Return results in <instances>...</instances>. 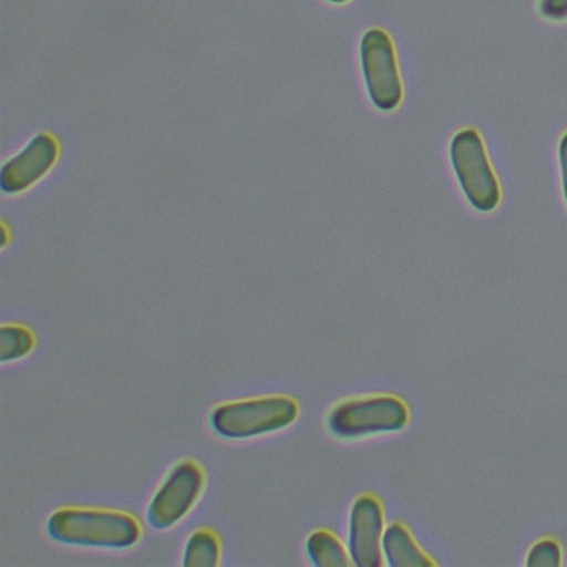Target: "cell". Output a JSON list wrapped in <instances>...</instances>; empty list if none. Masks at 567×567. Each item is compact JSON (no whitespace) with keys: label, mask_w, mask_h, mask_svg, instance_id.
<instances>
[{"label":"cell","mask_w":567,"mask_h":567,"mask_svg":"<svg viewBox=\"0 0 567 567\" xmlns=\"http://www.w3.org/2000/svg\"><path fill=\"white\" fill-rule=\"evenodd\" d=\"M559 164H560V177H563L564 198H566V204H567V134H564V137L560 138Z\"/></svg>","instance_id":"9a60e30c"},{"label":"cell","mask_w":567,"mask_h":567,"mask_svg":"<svg viewBox=\"0 0 567 567\" xmlns=\"http://www.w3.org/2000/svg\"><path fill=\"white\" fill-rule=\"evenodd\" d=\"M410 421V410L400 398H357L337 404L328 414V427L341 440H357L378 433L403 430Z\"/></svg>","instance_id":"3957f363"},{"label":"cell","mask_w":567,"mask_h":567,"mask_svg":"<svg viewBox=\"0 0 567 567\" xmlns=\"http://www.w3.org/2000/svg\"><path fill=\"white\" fill-rule=\"evenodd\" d=\"M9 244V228L8 225L2 224V247H8Z\"/></svg>","instance_id":"2e32d148"},{"label":"cell","mask_w":567,"mask_h":567,"mask_svg":"<svg viewBox=\"0 0 567 567\" xmlns=\"http://www.w3.org/2000/svg\"><path fill=\"white\" fill-rule=\"evenodd\" d=\"M221 547L217 534L198 529L188 537L184 549V567H217Z\"/></svg>","instance_id":"8fae6325"},{"label":"cell","mask_w":567,"mask_h":567,"mask_svg":"<svg viewBox=\"0 0 567 567\" xmlns=\"http://www.w3.org/2000/svg\"><path fill=\"white\" fill-rule=\"evenodd\" d=\"M328 2H333V4H347L350 0H328Z\"/></svg>","instance_id":"e0dca14e"},{"label":"cell","mask_w":567,"mask_h":567,"mask_svg":"<svg viewBox=\"0 0 567 567\" xmlns=\"http://www.w3.org/2000/svg\"><path fill=\"white\" fill-rule=\"evenodd\" d=\"M384 513L380 499L363 494L354 501L348 529V550L358 567L383 566Z\"/></svg>","instance_id":"52a82bcc"},{"label":"cell","mask_w":567,"mask_h":567,"mask_svg":"<svg viewBox=\"0 0 567 567\" xmlns=\"http://www.w3.org/2000/svg\"><path fill=\"white\" fill-rule=\"evenodd\" d=\"M205 486V474L195 461H181L167 474L147 511L148 524L154 529H168L181 523L192 509Z\"/></svg>","instance_id":"8992f818"},{"label":"cell","mask_w":567,"mask_h":567,"mask_svg":"<svg viewBox=\"0 0 567 567\" xmlns=\"http://www.w3.org/2000/svg\"><path fill=\"white\" fill-rule=\"evenodd\" d=\"M52 539L68 546L128 549L141 539V523L122 511L64 507L48 520Z\"/></svg>","instance_id":"6da1fadb"},{"label":"cell","mask_w":567,"mask_h":567,"mask_svg":"<svg viewBox=\"0 0 567 567\" xmlns=\"http://www.w3.org/2000/svg\"><path fill=\"white\" fill-rule=\"evenodd\" d=\"M563 564V550L554 539H543L534 544L527 554V567H559Z\"/></svg>","instance_id":"4fadbf2b"},{"label":"cell","mask_w":567,"mask_h":567,"mask_svg":"<svg viewBox=\"0 0 567 567\" xmlns=\"http://www.w3.org/2000/svg\"><path fill=\"white\" fill-rule=\"evenodd\" d=\"M450 154L467 202L476 210L493 212L501 202V187L480 132L474 128L457 132L451 141Z\"/></svg>","instance_id":"277c9868"},{"label":"cell","mask_w":567,"mask_h":567,"mask_svg":"<svg viewBox=\"0 0 567 567\" xmlns=\"http://www.w3.org/2000/svg\"><path fill=\"white\" fill-rule=\"evenodd\" d=\"M59 154V142L51 134L35 135L34 141L0 171V190L8 195L29 190L58 164Z\"/></svg>","instance_id":"ba28073f"},{"label":"cell","mask_w":567,"mask_h":567,"mask_svg":"<svg viewBox=\"0 0 567 567\" xmlns=\"http://www.w3.org/2000/svg\"><path fill=\"white\" fill-rule=\"evenodd\" d=\"M383 557L391 567H434L436 563L417 546L403 524L394 523L384 529Z\"/></svg>","instance_id":"9c48e42d"},{"label":"cell","mask_w":567,"mask_h":567,"mask_svg":"<svg viewBox=\"0 0 567 567\" xmlns=\"http://www.w3.org/2000/svg\"><path fill=\"white\" fill-rule=\"evenodd\" d=\"M361 69L374 107L391 112L403 101V82L393 39L383 29H370L361 39Z\"/></svg>","instance_id":"5b68a950"},{"label":"cell","mask_w":567,"mask_h":567,"mask_svg":"<svg viewBox=\"0 0 567 567\" xmlns=\"http://www.w3.org/2000/svg\"><path fill=\"white\" fill-rule=\"evenodd\" d=\"M307 556L315 567H348L353 564L350 550L330 530L318 529L307 539Z\"/></svg>","instance_id":"30bf717a"},{"label":"cell","mask_w":567,"mask_h":567,"mask_svg":"<svg viewBox=\"0 0 567 567\" xmlns=\"http://www.w3.org/2000/svg\"><path fill=\"white\" fill-rule=\"evenodd\" d=\"M35 334L22 324H4L0 328V361L22 360L34 351Z\"/></svg>","instance_id":"7c38bea8"},{"label":"cell","mask_w":567,"mask_h":567,"mask_svg":"<svg viewBox=\"0 0 567 567\" xmlns=\"http://www.w3.org/2000/svg\"><path fill=\"white\" fill-rule=\"evenodd\" d=\"M540 12L544 18L563 21L567 18V0H540Z\"/></svg>","instance_id":"5bb4252c"},{"label":"cell","mask_w":567,"mask_h":567,"mask_svg":"<svg viewBox=\"0 0 567 567\" xmlns=\"http://www.w3.org/2000/svg\"><path fill=\"white\" fill-rule=\"evenodd\" d=\"M300 414L297 401L288 396H261L234 401L215 408L210 426L225 440H250L285 430Z\"/></svg>","instance_id":"7a4b0ae2"}]
</instances>
